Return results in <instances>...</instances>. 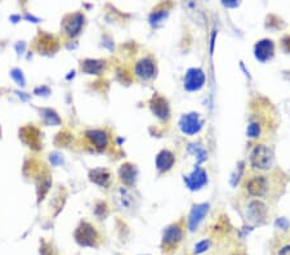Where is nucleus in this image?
Segmentation results:
<instances>
[{
  "mask_svg": "<svg viewBox=\"0 0 290 255\" xmlns=\"http://www.w3.org/2000/svg\"><path fill=\"white\" fill-rule=\"evenodd\" d=\"M247 190L252 196H263L267 191V180L263 175L253 176L247 183Z\"/></svg>",
  "mask_w": 290,
  "mask_h": 255,
  "instance_id": "6e6552de",
  "label": "nucleus"
},
{
  "mask_svg": "<svg viewBox=\"0 0 290 255\" xmlns=\"http://www.w3.org/2000/svg\"><path fill=\"white\" fill-rule=\"evenodd\" d=\"M182 240V230L179 225H171L165 230L163 236V244L166 246H174Z\"/></svg>",
  "mask_w": 290,
  "mask_h": 255,
  "instance_id": "ddd939ff",
  "label": "nucleus"
},
{
  "mask_svg": "<svg viewBox=\"0 0 290 255\" xmlns=\"http://www.w3.org/2000/svg\"><path fill=\"white\" fill-rule=\"evenodd\" d=\"M259 134H260L259 124L253 122V124H250L249 126H248V136H249L250 138H257V137H259Z\"/></svg>",
  "mask_w": 290,
  "mask_h": 255,
  "instance_id": "4be33fe9",
  "label": "nucleus"
},
{
  "mask_svg": "<svg viewBox=\"0 0 290 255\" xmlns=\"http://www.w3.org/2000/svg\"><path fill=\"white\" fill-rule=\"evenodd\" d=\"M223 6H226V7H237V6H239V3H237V2H235V0H228V2H223Z\"/></svg>",
  "mask_w": 290,
  "mask_h": 255,
  "instance_id": "bb28decb",
  "label": "nucleus"
},
{
  "mask_svg": "<svg viewBox=\"0 0 290 255\" xmlns=\"http://www.w3.org/2000/svg\"><path fill=\"white\" fill-rule=\"evenodd\" d=\"M276 225L279 228H282V230H287L289 228V222L285 218H280V219L276 220Z\"/></svg>",
  "mask_w": 290,
  "mask_h": 255,
  "instance_id": "b1692460",
  "label": "nucleus"
},
{
  "mask_svg": "<svg viewBox=\"0 0 290 255\" xmlns=\"http://www.w3.org/2000/svg\"><path fill=\"white\" fill-rule=\"evenodd\" d=\"M184 183H186V186H187L190 190H200L201 187H204V186L208 183V176H206L205 170L201 169L200 166H196L192 170V173L184 176Z\"/></svg>",
  "mask_w": 290,
  "mask_h": 255,
  "instance_id": "39448f33",
  "label": "nucleus"
},
{
  "mask_svg": "<svg viewBox=\"0 0 290 255\" xmlns=\"http://www.w3.org/2000/svg\"><path fill=\"white\" fill-rule=\"evenodd\" d=\"M250 163L254 169L258 170H267L274 164V154L271 149L264 144L255 146L250 154Z\"/></svg>",
  "mask_w": 290,
  "mask_h": 255,
  "instance_id": "f257e3e1",
  "label": "nucleus"
},
{
  "mask_svg": "<svg viewBox=\"0 0 290 255\" xmlns=\"http://www.w3.org/2000/svg\"><path fill=\"white\" fill-rule=\"evenodd\" d=\"M84 23V17L80 13H76L70 17V21L66 22V31L70 36L78 35L79 31L82 30V26Z\"/></svg>",
  "mask_w": 290,
  "mask_h": 255,
  "instance_id": "4468645a",
  "label": "nucleus"
},
{
  "mask_svg": "<svg viewBox=\"0 0 290 255\" xmlns=\"http://www.w3.org/2000/svg\"><path fill=\"white\" fill-rule=\"evenodd\" d=\"M151 111L156 115L159 119L161 120H168L169 119V115H171V111H169V106H168V102H166L165 98L163 97H156L152 98L151 100Z\"/></svg>",
  "mask_w": 290,
  "mask_h": 255,
  "instance_id": "1a4fd4ad",
  "label": "nucleus"
},
{
  "mask_svg": "<svg viewBox=\"0 0 290 255\" xmlns=\"http://www.w3.org/2000/svg\"><path fill=\"white\" fill-rule=\"evenodd\" d=\"M282 45H284L285 50L290 53V36H285V38L282 39Z\"/></svg>",
  "mask_w": 290,
  "mask_h": 255,
  "instance_id": "393cba45",
  "label": "nucleus"
},
{
  "mask_svg": "<svg viewBox=\"0 0 290 255\" xmlns=\"http://www.w3.org/2000/svg\"><path fill=\"white\" fill-rule=\"evenodd\" d=\"M179 128L184 134L188 136H194V134L199 133L203 128V120H201L200 115L196 112H191V114L183 115L179 120Z\"/></svg>",
  "mask_w": 290,
  "mask_h": 255,
  "instance_id": "f03ea898",
  "label": "nucleus"
},
{
  "mask_svg": "<svg viewBox=\"0 0 290 255\" xmlns=\"http://www.w3.org/2000/svg\"><path fill=\"white\" fill-rule=\"evenodd\" d=\"M103 66H105V65H103L102 61L88 60V61H85L84 65L82 66V68L87 73H100L101 71H102Z\"/></svg>",
  "mask_w": 290,
  "mask_h": 255,
  "instance_id": "a211bd4d",
  "label": "nucleus"
},
{
  "mask_svg": "<svg viewBox=\"0 0 290 255\" xmlns=\"http://www.w3.org/2000/svg\"><path fill=\"white\" fill-rule=\"evenodd\" d=\"M75 239L82 246H94L98 236L94 228L89 223H82L76 230Z\"/></svg>",
  "mask_w": 290,
  "mask_h": 255,
  "instance_id": "7ed1b4c3",
  "label": "nucleus"
},
{
  "mask_svg": "<svg viewBox=\"0 0 290 255\" xmlns=\"http://www.w3.org/2000/svg\"><path fill=\"white\" fill-rule=\"evenodd\" d=\"M90 181L100 186H107L110 181V173L106 169H94L89 174Z\"/></svg>",
  "mask_w": 290,
  "mask_h": 255,
  "instance_id": "f3484780",
  "label": "nucleus"
},
{
  "mask_svg": "<svg viewBox=\"0 0 290 255\" xmlns=\"http://www.w3.org/2000/svg\"><path fill=\"white\" fill-rule=\"evenodd\" d=\"M205 83V73L201 68H190L184 76V88L188 92H195L203 88Z\"/></svg>",
  "mask_w": 290,
  "mask_h": 255,
  "instance_id": "20e7f679",
  "label": "nucleus"
},
{
  "mask_svg": "<svg viewBox=\"0 0 290 255\" xmlns=\"http://www.w3.org/2000/svg\"><path fill=\"white\" fill-rule=\"evenodd\" d=\"M168 17V11H157L150 16V22H151L152 26H159L164 19Z\"/></svg>",
  "mask_w": 290,
  "mask_h": 255,
  "instance_id": "412c9836",
  "label": "nucleus"
},
{
  "mask_svg": "<svg viewBox=\"0 0 290 255\" xmlns=\"http://www.w3.org/2000/svg\"><path fill=\"white\" fill-rule=\"evenodd\" d=\"M284 73H285V76H286L287 79H289V80H290V72H284Z\"/></svg>",
  "mask_w": 290,
  "mask_h": 255,
  "instance_id": "cd10ccee",
  "label": "nucleus"
},
{
  "mask_svg": "<svg viewBox=\"0 0 290 255\" xmlns=\"http://www.w3.org/2000/svg\"><path fill=\"white\" fill-rule=\"evenodd\" d=\"M248 215H249V219L253 220V222H262L267 215L266 205H264L262 201H252V202L249 203V207H248Z\"/></svg>",
  "mask_w": 290,
  "mask_h": 255,
  "instance_id": "9d476101",
  "label": "nucleus"
},
{
  "mask_svg": "<svg viewBox=\"0 0 290 255\" xmlns=\"http://www.w3.org/2000/svg\"><path fill=\"white\" fill-rule=\"evenodd\" d=\"M188 151L190 152H194L196 156H198V164L203 163V161L206 160V158H208V154H206L205 149L203 148V146L201 144H196V143H191L190 146H188Z\"/></svg>",
  "mask_w": 290,
  "mask_h": 255,
  "instance_id": "aec40b11",
  "label": "nucleus"
},
{
  "mask_svg": "<svg viewBox=\"0 0 290 255\" xmlns=\"http://www.w3.org/2000/svg\"><path fill=\"white\" fill-rule=\"evenodd\" d=\"M279 255H290V245H286V246L282 247L279 251Z\"/></svg>",
  "mask_w": 290,
  "mask_h": 255,
  "instance_id": "a878e982",
  "label": "nucleus"
},
{
  "mask_svg": "<svg viewBox=\"0 0 290 255\" xmlns=\"http://www.w3.org/2000/svg\"><path fill=\"white\" fill-rule=\"evenodd\" d=\"M174 158L173 152H171L169 149H163L157 154L156 156V168L159 171H168L171 170L172 166L174 165Z\"/></svg>",
  "mask_w": 290,
  "mask_h": 255,
  "instance_id": "f8f14e48",
  "label": "nucleus"
},
{
  "mask_svg": "<svg viewBox=\"0 0 290 255\" xmlns=\"http://www.w3.org/2000/svg\"><path fill=\"white\" fill-rule=\"evenodd\" d=\"M155 72V63L152 62V60L150 58H143V60L139 61L138 63L136 65V75L138 78L143 80H149L151 78H154Z\"/></svg>",
  "mask_w": 290,
  "mask_h": 255,
  "instance_id": "9b49d317",
  "label": "nucleus"
},
{
  "mask_svg": "<svg viewBox=\"0 0 290 255\" xmlns=\"http://www.w3.org/2000/svg\"><path fill=\"white\" fill-rule=\"evenodd\" d=\"M120 178H122L123 182L128 186H132L136 182L137 178V169L136 166L132 165V164H124V165L120 168Z\"/></svg>",
  "mask_w": 290,
  "mask_h": 255,
  "instance_id": "2eb2a0df",
  "label": "nucleus"
},
{
  "mask_svg": "<svg viewBox=\"0 0 290 255\" xmlns=\"http://www.w3.org/2000/svg\"><path fill=\"white\" fill-rule=\"evenodd\" d=\"M275 52V44L272 40L269 39H263V40L258 41L254 46V55L255 58L260 62H266L274 57Z\"/></svg>",
  "mask_w": 290,
  "mask_h": 255,
  "instance_id": "423d86ee",
  "label": "nucleus"
},
{
  "mask_svg": "<svg viewBox=\"0 0 290 255\" xmlns=\"http://www.w3.org/2000/svg\"><path fill=\"white\" fill-rule=\"evenodd\" d=\"M209 212V205L208 203H198L192 208L190 213V217H188V228L190 231H195L196 228L199 227L203 219L205 218V215Z\"/></svg>",
  "mask_w": 290,
  "mask_h": 255,
  "instance_id": "0eeeda50",
  "label": "nucleus"
},
{
  "mask_svg": "<svg viewBox=\"0 0 290 255\" xmlns=\"http://www.w3.org/2000/svg\"><path fill=\"white\" fill-rule=\"evenodd\" d=\"M87 137L92 141V143L94 144L98 149L106 148L107 143H109L106 133L102 131H89L87 133Z\"/></svg>",
  "mask_w": 290,
  "mask_h": 255,
  "instance_id": "dca6fc26",
  "label": "nucleus"
},
{
  "mask_svg": "<svg viewBox=\"0 0 290 255\" xmlns=\"http://www.w3.org/2000/svg\"><path fill=\"white\" fill-rule=\"evenodd\" d=\"M209 247H210V241H208V240H204V241H200L198 245H196L194 252H195V254H201V252L206 251Z\"/></svg>",
  "mask_w": 290,
  "mask_h": 255,
  "instance_id": "5701e85b",
  "label": "nucleus"
},
{
  "mask_svg": "<svg viewBox=\"0 0 290 255\" xmlns=\"http://www.w3.org/2000/svg\"><path fill=\"white\" fill-rule=\"evenodd\" d=\"M117 200L120 201L122 207L125 208V209H129V208H132V205H133V197H132V195H130L127 190H124V188H120V190L117 191Z\"/></svg>",
  "mask_w": 290,
  "mask_h": 255,
  "instance_id": "6ab92c4d",
  "label": "nucleus"
}]
</instances>
